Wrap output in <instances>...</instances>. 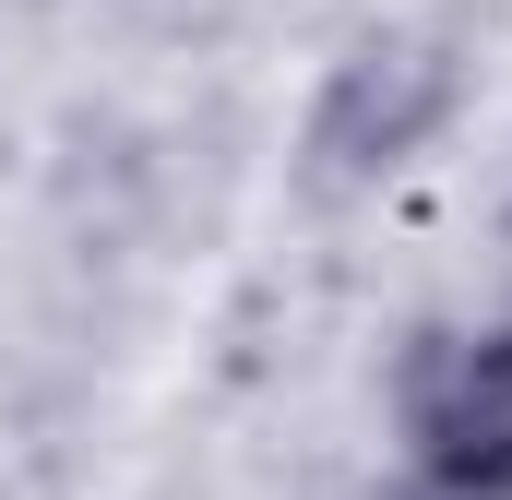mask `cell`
Listing matches in <instances>:
<instances>
[{
	"label": "cell",
	"mask_w": 512,
	"mask_h": 500,
	"mask_svg": "<svg viewBox=\"0 0 512 500\" xmlns=\"http://www.w3.org/2000/svg\"><path fill=\"white\" fill-rule=\"evenodd\" d=\"M441 120H453V48L441 36H358L310 108V191H370L393 167H417Z\"/></svg>",
	"instance_id": "7a4b0ae2"
},
{
	"label": "cell",
	"mask_w": 512,
	"mask_h": 500,
	"mask_svg": "<svg viewBox=\"0 0 512 500\" xmlns=\"http://www.w3.org/2000/svg\"><path fill=\"white\" fill-rule=\"evenodd\" d=\"M393 429L429 500H512V322H429L393 358Z\"/></svg>",
	"instance_id": "6da1fadb"
}]
</instances>
